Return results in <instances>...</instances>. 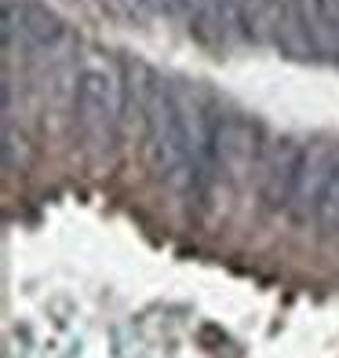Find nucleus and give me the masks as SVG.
Here are the masks:
<instances>
[{
    "label": "nucleus",
    "instance_id": "1",
    "mask_svg": "<svg viewBox=\"0 0 339 358\" xmlns=\"http://www.w3.org/2000/svg\"><path fill=\"white\" fill-rule=\"evenodd\" d=\"M142 150L146 165L175 194H193V136L183 88L150 77L142 92Z\"/></svg>",
    "mask_w": 339,
    "mask_h": 358
},
{
    "label": "nucleus",
    "instance_id": "2",
    "mask_svg": "<svg viewBox=\"0 0 339 358\" xmlns=\"http://www.w3.org/2000/svg\"><path fill=\"white\" fill-rule=\"evenodd\" d=\"M124 88L106 62H88L73 85V128L88 157L103 161L121 136Z\"/></svg>",
    "mask_w": 339,
    "mask_h": 358
},
{
    "label": "nucleus",
    "instance_id": "3",
    "mask_svg": "<svg viewBox=\"0 0 339 358\" xmlns=\"http://www.w3.org/2000/svg\"><path fill=\"white\" fill-rule=\"evenodd\" d=\"M339 165V143L332 139H314L310 146H303L299 157V172H296V190H292V205H288V216L296 223H310L317 220L321 198L332 183V172Z\"/></svg>",
    "mask_w": 339,
    "mask_h": 358
},
{
    "label": "nucleus",
    "instance_id": "4",
    "mask_svg": "<svg viewBox=\"0 0 339 358\" xmlns=\"http://www.w3.org/2000/svg\"><path fill=\"white\" fill-rule=\"evenodd\" d=\"M303 143L296 139H278L259 161V201L266 213H288L296 190V172H299Z\"/></svg>",
    "mask_w": 339,
    "mask_h": 358
},
{
    "label": "nucleus",
    "instance_id": "5",
    "mask_svg": "<svg viewBox=\"0 0 339 358\" xmlns=\"http://www.w3.org/2000/svg\"><path fill=\"white\" fill-rule=\"evenodd\" d=\"M263 19H266V37L278 41L288 55L314 52V34H310V15L306 0H259Z\"/></svg>",
    "mask_w": 339,
    "mask_h": 358
},
{
    "label": "nucleus",
    "instance_id": "6",
    "mask_svg": "<svg viewBox=\"0 0 339 358\" xmlns=\"http://www.w3.org/2000/svg\"><path fill=\"white\" fill-rule=\"evenodd\" d=\"M19 34L26 48H55L62 37V19L44 4H4V41Z\"/></svg>",
    "mask_w": 339,
    "mask_h": 358
},
{
    "label": "nucleus",
    "instance_id": "7",
    "mask_svg": "<svg viewBox=\"0 0 339 358\" xmlns=\"http://www.w3.org/2000/svg\"><path fill=\"white\" fill-rule=\"evenodd\" d=\"M190 8V34H197L204 44H223L226 41V26H237V11L234 0H186Z\"/></svg>",
    "mask_w": 339,
    "mask_h": 358
},
{
    "label": "nucleus",
    "instance_id": "8",
    "mask_svg": "<svg viewBox=\"0 0 339 358\" xmlns=\"http://www.w3.org/2000/svg\"><path fill=\"white\" fill-rule=\"evenodd\" d=\"M306 15H310L314 52L339 59V0H306Z\"/></svg>",
    "mask_w": 339,
    "mask_h": 358
},
{
    "label": "nucleus",
    "instance_id": "9",
    "mask_svg": "<svg viewBox=\"0 0 339 358\" xmlns=\"http://www.w3.org/2000/svg\"><path fill=\"white\" fill-rule=\"evenodd\" d=\"M325 234H339V165L332 172V183L321 198V208H317V220H314Z\"/></svg>",
    "mask_w": 339,
    "mask_h": 358
}]
</instances>
